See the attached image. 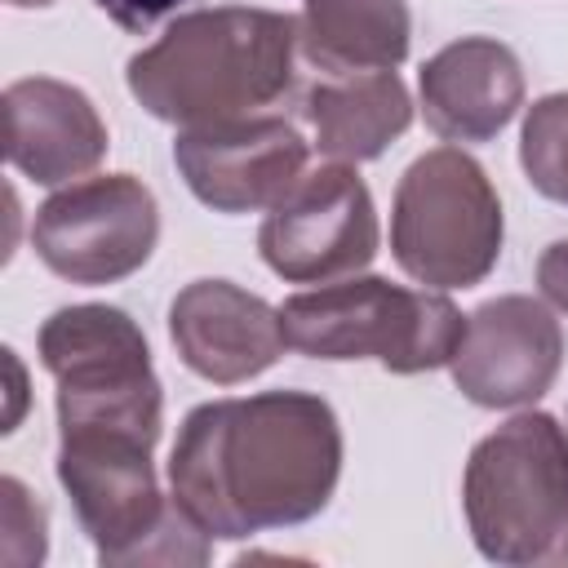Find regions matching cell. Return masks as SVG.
<instances>
[{"instance_id": "2e32d148", "label": "cell", "mask_w": 568, "mask_h": 568, "mask_svg": "<svg viewBox=\"0 0 568 568\" xmlns=\"http://www.w3.org/2000/svg\"><path fill=\"white\" fill-rule=\"evenodd\" d=\"M408 0H302L297 49L328 75L395 71L408 58Z\"/></svg>"}, {"instance_id": "ac0fdd59", "label": "cell", "mask_w": 568, "mask_h": 568, "mask_svg": "<svg viewBox=\"0 0 568 568\" xmlns=\"http://www.w3.org/2000/svg\"><path fill=\"white\" fill-rule=\"evenodd\" d=\"M0 555L4 564L13 568H31L44 559L49 550V515L44 506L31 497V488L18 479V475H4L0 479Z\"/></svg>"}, {"instance_id": "8fae6325", "label": "cell", "mask_w": 568, "mask_h": 568, "mask_svg": "<svg viewBox=\"0 0 568 568\" xmlns=\"http://www.w3.org/2000/svg\"><path fill=\"white\" fill-rule=\"evenodd\" d=\"M564 364L559 320L524 293L493 297L466 315L453 355V386L479 408H524L541 399Z\"/></svg>"}, {"instance_id": "6da1fadb", "label": "cell", "mask_w": 568, "mask_h": 568, "mask_svg": "<svg viewBox=\"0 0 568 568\" xmlns=\"http://www.w3.org/2000/svg\"><path fill=\"white\" fill-rule=\"evenodd\" d=\"M342 475V426L311 390L209 399L169 453L178 506L213 537L240 541L315 519Z\"/></svg>"}, {"instance_id": "4fadbf2b", "label": "cell", "mask_w": 568, "mask_h": 568, "mask_svg": "<svg viewBox=\"0 0 568 568\" xmlns=\"http://www.w3.org/2000/svg\"><path fill=\"white\" fill-rule=\"evenodd\" d=\"M106 146V124L84 89L53 75H27L4 89V151L22 178L62 186L98 169Z\"/></svg>"}, {"instance_id": "52a82bcc", "label": "cell", "mask_w": 568, "mask_h": 568, "mask_svg": "<svg viewBox=\"0 0 568 568\" xmlns=\"http://www.w3.org/2000/svg\"><path fill=\"white\" fill-rule=\"evenodd\" d=\"M36 346L58 382V426H111L160 439L164 390L138 320L102 302L62 306L40 324Z\"/></svg>"}, {"instance_id": "e0dca14e", "label": "cell", "mask_w": 568, "mask_h": 568, "mask_svg": "<svg viewBox=\"0 0 568 568\" xmlns=\"http://www.w3.org/2000/svg\"><path fill=\"white\" fill-rule=\"evenodd\" d=\"M519 164L555 204H568V93H546L528 106L519 133Z\"/></svg>"}, {"instance_id": "5b68a950", "label": "cell", "mask_w": 568, "mask_h": 568, "mask_svg": "<svg viewBox=\"0 0 568 568\" xmlns=\"http://www.w3.org/2000/svg\"><path fill=\"white\" fill-rule=\"evenodd\" d=\"M284 337L311 359H377L390 373L453 364L466 315L439 288H404L382 275H346L280 306Z\"/></svg>"}, {"instance_id": "30bf717a", "label": "cell", "mask_w": 568, "mask_h": 568, "mask_svg": "<svg viewBox=\"0 0 568 568\" xmlns=\"http://www.w3.org/2000/svg\"><path fill=\"white\" fill-rule=\"evenodd\" d=\"M173 164L213 213H257L275 209L306 173V142L280 115H235L182 129Z\"/></svg>"}, {"instance_id": "44dd1931", "label": "cell", "mask_w": 568, "mask_h": 568, "mask_svg": "<svg viewBox=\"0 0 568 568\" xmlns=\"http://www.w3.org/2000/svg\"><path fill=\"white\" fill-rule=\"evenodd\" d=\"M4 364H9V373H13V408H9V417H4V430H13L18 426V413H22V364H18V355L4 346Z\"/></svg>"}, {"instance_id": "7a4b0ae2", "label": "cell", "mask_w": 568, "mask_h": 568, "mask_svg": "<svg viewBox=\"0 0 568 568\" xmlns=\"http://www.w3.org/2000/svg\"><path fill=\"white\" fill-rule=\"evenodd\" d=\"M297 18L275 9H191L129 58L124 84L164 124H213L271 106L293 84Z\"/></svg>"}, {"instance_id": "7c38bea8", "label": "cell", "mask_w": 568, "mask_h": 568, "mask_svg": "<svg viewBox=\"0 0 568 568\" xmlns=\"http://www.w3.org/2000/svg\"><path fill=\"white\" fill-rule=\"evenodd\" d=\"M169 337L178 346V359L195 377L217 386L266 373L288 346L280 311L231 280L186 284L169 306Z\"/></svg>"}, {"instance_id": "7402d4cb", "label": "cell", "mask_w": 568, "mask_h": 568, "mask_svg": "<svg viewBox=\"0 0 568 568\" xmlns=\"http://www.w3.org/2000/svg\"><path fill=\"white\" fill-rule=\"evenodd\" d=\"M4 4H13V9H44V4H53V0H4Z\"/></svg>"}, {"instance_id": "277c9868", "label": "cell", "mask_w": 568, "mask_h": 568, "mask_svg": "<svg viewBox=\"0 0 568 568\" xmlns=\"http://www.w3.org/2000/svg\"><path fill=\"white\" fill-rule=\"evenodd\" d=\"M470 541L493 564H541L568 541V430L519 413L470 448L462 475Z\"/></svg>"}, {"instance_id": "9c48e42d", "label": "cell", "mask_w": 568, "mask_h": 568, "mask_svg": "<svg viewBox=\"0 0 568 568\" xmlns=\"http://www.w3.org/2000/svg\"><path fill=\"white\" fill-rule=\"evenodd\" d=\"M377 209L355 164L306 169L257 231L262 262L288 284H333L377 257Z\"/></svg>"}, {"instance_id": "ffe728a7", "label": "cell", "mask_w": 568, "mask_h": 568, "mask_svg": "<svg viewBox=\"0 0 568 568\" xmlns=\"http://www.w3.org/2000/svg\"><path fill=\"white\" fill-rule=\"evenodd\" d=\"M537 288H541V297L555 311L568 315V240H555V244L541 248V257H537Z\"/></svg>"}, {"instance_id": "d6986e66", "label": "cell", "mask_w": 568, "mask_h": 568, "mask_svg": "<svg viewBox=\"0 0 568 568\" xmlns=\"http://www.w3.org/2000/svg\"><path fill=\"white\" fill-rule=\"evenodd\" d=\"M120 31H133V36H142V31H151L160 18H169V13H178V9H186L191 0H93Z\"/></svg>"}, {"instance_id": "ba28073f", "label": "cell", "mask_w": 568, "mask_h": 568, "mask_svg": "<svg viewBox=\"0 0 568 568\" xmlns=\"http://www.w3.org/2000/svg\"><path fill=\"white\" fill-rule=\"evenodd\" d=\"M160 240V209L142 178L102 173L58 186L31 222L36 257L71 284H115L146 266Z\"/></svg>"}, {"instance_id": "8992f818", "label": "cell", "mask_w": 568, "mask_h": 568, "mask_svg": "<svg viewBox=\"0 0 568 568\" xmlns=\"http://www.w3.org/2000/svg\"><path fill=\"white\" fill-rule=\"evenodd\" d=\"M501 200L462 146L417 155L390 204V257L426 288H475L501 257Z\"/></svg>"}, {"instance_id": "3957f363", "label": "cell", "mask_w": 568, "mask_h": 568, "mask_svg": "<svg viewBox=\"0 0 568 568\" xmlns=\"http://www.w3.org/2000/svg\"><path fill=\"white\" fill-rule=\"evenodd\" d=\"M155 439L111 426L58 430V484L102 564H209L213 537L160 493Z\"/></svg>"}, {"instance_id": "9a60e30c", "label": "cell", "mask_w": 568, "mask_h": 568, "mask_svg": "<svg viewBox=\"0 0 568 568\" xmlns=\"http://www.w3.org/2000/svg\"><path fill=\"white\" fill-rule=\"evenodd\" d=\"M302 111L320 155L337 164L377 160L413 124V98L395 71L333 75L306 93Z\"/></svg>"}, {"instance_id": "5bb4252c", "label": "cell", "mask_w": 568, "mask_h": 568, "mask_svg": "<svg viewBox=\"0 0 568 568\" xmlns=\"http://www.w3.org/2000/svg\"><path fill=\"white\" fill-rule=\"evenodd\" d=\"M422 115L444 142H488L524 106V67L493 36H462L422 62Z\"/></svg>"}]
</instances>
